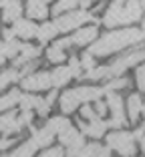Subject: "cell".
<instances>
[{
  "instance_id": "obj_11",
  "label": "cell",
  "mask_w": 145,
  "mask_h": 157,
  "mask_svg": "<svg viewBox=\"0 0 145 157\" xmlns=\"http://www.w3.org/2000/svg\"><path fill=\"white\" fill-rule=\"evenodd\" d=\"M77 97L81 103H89V101H99L105 95V89L101 87H77L75 89Z\"/></svg>"
},
{
  "instance_id": "obj_4",
  "label": "cell",
  "mask_w": 145,
  "mask_h": 157,
  "mask_svg": "<svg viewBox=\"0 0 145 157\" xmlns=\"http://www.w3.org/2000/svg\"><path fill=\"white\" fill-rule=\"evenodd\" d=\"M91 20H93V14L85 12V10H73V12L61 14V16L55 20V24H56V28H59V30L67 33V30H73V28H77V30H79L81 24L91 22Z\"/></svg>"
},
{
  "instance_id": "obj_5",
  "label": "cell",
  "mask_w": 145,
  "mask_h": 157,
  "mask_svg": "<svg viewBox=\"0 0 145 157\" xmlns=\"http://www.w3.org/2000/svg\"><path fill=\"white\" fill-rule=\"evenodd\" d=\"M145 59V51L143 48H137V51H133V52H129V55H123V56H119L113 65H109V77H121L123 73H125L129 67H133V65H137L139 60H143Z\"/></svg>"
},
{
  "instance_id": "obj_38",
  "label": "cell",
  "mask_w": 145,
  "mask_h": 157,
  "mask_svg": "<svg viewBox=\"0 0 145 157\" xmlns=\"http://www.w3.org/2000/svg\"><path fill=\"white\" fill-rule=\"evenodd\" d=\"M81 63L79 60L75 59V56H73V59H71V65H69V69H71V73H73V77H83V75H81Z\"/></svg>"
},
{
  "instance_id": "obj_31",
  "label": "cell",
  "mask_w": 145,
  "mask_h": 157,
  "mask_svg": "<svg viewBox=\"0 0 145 157\" xmlns=\"http://www.w3.org/2000/svg\"><path fill=\"white\" fill-rule=\"evenodd\" d=\"M36 99L34 95H22L20 97V109L22 111H32V107H36Z\"/></svg>"
},
{
  "instance_id": "obj_23",
  "label": "cell",
  "mask_w": 145,
  "mask_h": 157,
  "mask_svg": "<svg viewBox=\"0 0 145 157\" xmlns=\"http://www.w3.org/2000/svg\"><path fill=\"white\" fill-rule=\"evenodd\" d=\"M36 149L38 147L32 143V141H24V143H20L18 147L10 153V157H32L34 153H36Z\"/></svg>"
},
{
  "instance_id": "obj_36",
  "label": "cell",
  "mask_w": 145,
  "mask_h": 157,
  "mask_svg": "<svg viewBox=\"0 0 145 157\" xmlns=\"http://www.w3.org/2000/svg\"><path fill=\"white\" fill-rule=\"evenodd\" d=\"M81 115L85 117V119H89V121H97V119H101V117L97 115V111H95L93 107H83V109H81Z\"/></svg>"
},
{
  "instance_id": "obj_48",
  "label": "cell",
  "mask_w": 145,
  "mask_h": 157,
  "mask_svg": "<svg viewBox=\"0 0 145 157\" xmlns=\"http://www.w3.org/2000/svg\"><path fill=\"white\" fill-rule=\"evenodd\" d=\"M91 2H93V0H79V6H81V8H89Z\"/></svg>"
},
{
  "instance_id": "obj_27",
  "label": "cell",
  "mask_w": 145,
  "mask_h": 157,
  "mask_svg": "<svg viewBox=\"0 0 145 157\" xmlns=\"http://www.w3.org/2000/svg\"><path fill=\"white\" fill-rule=\"evenodd\" d=\"M77 6H79V0H59L55 4V8H52V14L56 16V14H63V12H67V10L73 12Z\"/></svg>"
},
{
  "instance_id": "obj_21",
  "label": "cell",
  "mask_w": 145,
  "mask_h": 157,
  "mask_svg": "<svg viewBox=\"0 0 145 157\" xmlns=\"http://www.w3.org/2000/svg\"><path fill=\"white\" fill-rule=\"evenodd\" d=\"M20 91H16V89H12V91H8V95H4V97H0V111H8V109H12L16 103H20Z\"/></svg>"
},
{
  "instance_id": "obj_37",
  "label": "cell",
  "mask_w": 145,
  "mask_h": 157,
  "mask_svg": "<svg viewBox=\"0 0 145 157\" xmlns=\"http://www.w3.org/2000/svg\"><path fill=\"white\" fill-rule=\"evenodd\" d=\"M81 65H83L87 71L95 69V59H93V55H91V52H85V55L81 56Z\"/></svg>"
},
{
  "instance_id": "obj_30",
  "label": "cell",
  "mask_w": 145,
  "mask_h": 157,
  "mask_svg": "<svg viewBox=\"0 0 145 157\" xmlns=\"http://www.w3.org/2000/svg\"><path fill=\"white\" fill-rule=\"evenodd\" d=\"M79 135H81V133L75 129V127H69L67 131H63V133L59 135V141H61L63 145H71V143H73V141H75L77 137H79Z\"/></svg>"
},
{
  "instance_id": "obj_10",
  "label": "cell",
  "mask_w": 145,
  "mask_h": 157,
  "mask_svg": "<svg viewBox=\"0 0 145 157\" xmlns=\"http://www.w3.org/2000/svg\"><path fill=\"white\" fill-rule=\"evenodd\" d=\"M52 137H55V133H52L48 127H42V129H32L30 141H32L38 149H48V145L52 143Z\"/></svg>"
},
{
  "instance_id": "obj_50",
  "label": "cell",
  "mask_w": 145,
  "mask_h": 157,
  "mask_svg": "<svg viewBox=\"0 0 145 157\" xmlns=\"http://www.w3.org/2000/svg\"><path fill=\"white\" fill-rule=\"evenodd\" d=\"M139 149L145 153V137H143V139H139Z\"/></svg>"
},
{
  "instance_id": "obj_56",
  "label": "cell",
  "mask_w": 145,
  "mask_h": 157,
  "mask_svg": "<svg viewBox=\"0 0 145 157\" xmlns=\"http://www.w3.org/2000/svg\"><path fill=\"white\" fill-rule=\"evenodd\" d=\"M0 157H10V155H0Z\"/></svg>"
},
{
  "instance_id": "obj_6",
  "label": "cell",
  "mask_w": 145,
  "mask_h": 157,
  "mask_svg": "<svg viewBox=\"0 0 145 157\" xmlns=\"http://www.w3.org/2000/svg\"><path fill=\"white\" fill-rule=\"evenodd\" d=\"M24 91H44V89H51L52 87V77L51 73L47 71H40V73H34V75H28L20 81Z\"/></svg>"
},
{
  "instance_id": "obj_46",
  "label": "cell",
  "mask_w": 145,
  "mask_h": 157,
  "mask_svg": "<svg viewBox=\"0 0 145 157\" xmlns=\"http://www.w3.org/2000/svg\"><path fill=\"white\" fill-rule=\"evenodd\" d=\"M97 157H111V149H105V147H101L99 149V153H97Z\"/></svg>"
},
{
  "instance_id": "obj_1",
  "label": "cell",
  "mask_w": 145,
  "mask_h": 157,
  "mask_svg": "<svg viewBox=\"0 0 145 157\" xmlns=\"http://www.w3.org/2000/svg\"><path fill=\"white\" fill-rule=\"evenodd\" d=\"M143 30L135 26H129V28H123V30H113V33L105 34L103 38H99L97 42L89 46V51L93 56H107L111 52H117V51H123L127 46L131 44H137V42L143 40Z\"/></svg>"
},
{
  "instance_id": "obj_28",
  "label": "cell",
  "mask_w": 145,
  "mask_h": 157,
  "mask_svg": "<svg viewBox=\"0 0 145 157\" xmlns=\"http://www.w3.org/2000/svg\"><path fill=\"white\" fill-rule=\"evenodd\" d=\"M89 81H99V78H111L109 77V67H95V69L87 71V75H83Z\"/></svg>"
},
{
  "instance_id": "obj_24",
  "label": "cell",
  "mask_w": 145,
  "mask_h": 157,
  "mask_svg": "<svg viewBox=\"0 0 145 157\" xmlns=\"http://www.w3.org/2000/svg\"><path fill=\"white\" fill-rule=\"evenodd\" d=\"M16 81H22V75L16 69H8L0 75V91H4L8 87V83H16Z\"/></svg>"
},
{
  "instance_id": "obj_33",
  "label": "cell",
  "mask_w": 145,
  "mask_h": 157,
  "mask_svg": "<svg viewBox=\"0 0 145 157\" xmlns=\"http://www.w3.org/2000/svg\"><path fill=\"white\" fill-rule=\"evenodd\" d=\"M135 83H137V89L145 93V65L137 67V71H135Z\"/></svg>"
},
{
  "instance_id": "obj_43",
  "label": "cell",
  "mask_w": 145,
  "mask_h": 157,
  "mask_svg": "<svg viewBox=\"0 0 145 157\" xmlns=\"http://www.w3.org/2000/svg\"><path fill=\"white\" fill-rule=\"evenodd\" d=\"M14 30H8V28H4L2 30V36H4V42H8V40H14Z\"/></svg>"
},
{
  "instance_id": "obj_2",
  "label": "cell",
  "mask_w": 145,
  "mask_h": 157,
  "mask_svg": "<svg viewBox=\"0 0 145 157\" xmlns=\"http://www.w3.org/2000/svg\"><path fill=\"white\" fill-rule=\"evenodd\" d=\"M143 6L141 0H113L103 16L105 26H125L141 20Z\"/></svg>"
},
{
  "instance_id": "obj_51",
  "label": "cell",
  "mask_w": 145,
  "mask_h": 157,
  "mask_svg": "<svg viewBox=\"0 0 145 157\" xmlns=\"http://www.w3.org/2000/svg\"><path fill=\"white\" fill-rule=\"evenodd\" d=\"M141 30H143V36H145V18H143V22H141Z\"/></svg>"
},
{
  "instance_id": "obj_19",
  "label": "cell",
  "mask_w": 145,
  "mask_h": 157,
  "mask_svg": "<svg viewBox=\"0 0 145 157\" xmlns=\"http://www.w3.org/2000/svg\"><path fill=\"white\" fill-rule=\"evenodd\" d=\"M40 55V48L38 46H32V44H22V48H20V59L14 60V65H26L28 60H36V56Z\"/></svg>"
},
{
  "instance_id": "obj_47",
  "label": "cell",
  "mask_w": 145,
  "mask_h": 157,
  "mask_svg": "<svg viewBox=\"0 0 145 157\" xmlns=\"http://www.w3.org/2000/svg\"><path fill=\"white\" fill-rule=\"evenodd\" d=\"M133 137L139 141V139H143L145 137V129H135V133H133Z\"/></svg>"
},
{
  "instance_id": "obj_3",
  "label": "cell",
  "mask_w": 145,
  "mask_h": 157,
  "mask_svg": "<svg viewBox=\"0 0 145 157\" xmlns=\"http://www.w3.org/2000/svg\"><path fill=\"white\" fill-rule=\"evenodd\" d=\"M107 145H109V149L117 151L121 157H133L135 155V137H133V133L113 131V133L107 135Z\"/></svg>"
},
{
  "instance_id": "obj_57",
  "label": "cell",
  "mask_w": 145,
  "mask_h": 157,
  "mask_svg": "<svg viewBox=\"0 0 145 157\" xmlns=\"http://www.w3.org/2000/svg\"><path fill=\"white\" fill-rule=\"evenodd\" d=\"M42 2H51V0H42Z\"/></svg>"
},
{
  "instance_id": "obj_22",
  "label": "cell",
  "mask_w": 145,
  "mask_h": 157,
  "mask_svg": "<svg viewBox=\"0 0 145 157\" xmlns=\"http://www.w3.org/2000/svg\"><path fill=\"white\" fill-rule=\"evenodd\" d=\"M47 127H48V129L52 131V133L61 135L63 131H67L69 127H73V125H71V121L67 119V117H52V119H48Z\"/></svg>"
},
{
  "instance_id": "obj_7",
  "label": "cell",
  "mask_w": 145,
  "mask_h": 157,
  "mask_svg": "<svg viewBox=\"0 0 145 157\" xmlns=\"http://www.w3.org/2000/svg\"><path fill=\"white\" fill-rule=\"evenodd\" d=\"M79 127H81V131H83L85 135H89V137H93V139H101L105 135V131H107L109 125H107V121L97 119V121H89V123L81 121Z\"/></svg>"
},
{
  "instance_id": "obj_15",
  "label": "cell",
  "mask_w": 145,
  "mask_h": 157,
  "mask_svg": "<svg viewBox=\"0 0 145 157\" xmlns=\"http://www.w3.org/2000/svg\"><path fill=\"white\" fill-rule=\"evenodd\" d=\"M20 127L22 125L18 123V119L14 117V113H4V115L0 117V131H4L6 135H10V133H18L20 131Z\"/></svg>"
},
{
  "instance_id": "obj_13",
  "label": "cell",
  "mask_w": 145,
  "mask_h": 157,
  "mask_svg": "<svg viewBox=\"0 0 145 157\" xmlns=\"http://www.w3.org/2000/svg\"><path fill=\"white\" fill-rule=\"evenodd\" d=\"M20 12H22V2L20 0H8L4 4V10H2V20L4 22H16L20 18Z\"/></svg>"
},
{
  "instance_id": "obj_41",
  "label": "cell",
  "mask_w": 145,
  "mask_h": 157,
  "mask_svg": "<svg viewBox=\"0 0 145 157\" xmlns=\"http://www.w3.org/2000/svg\"><path fill=\"white\" fill-rule=\"evenodd\" d=\"M107 125H109V127H113V129L121 131V127H123V125H127V121H121V119H115V117H113L111 121H107Z\"/></svg>"
},
{
  "instance_id": "obj_32",
  "label": "cell",
  "mask_w": 145,
  "mask_h": 157,
  "mask_svg": "<svg viewBox=\"0 0 145 157\" xmlns=\"http://www.w3.org/2000/svg\"><path fill=\"white\" fill-rule=\"evenodd\" d=\"M99 149H101V145H99V143H89V145H85V147L81 149L79 157H97Z\"/></svg>"
},
{
  "instance_id": "obj_9",
  "label": "cell",
  "mask_w": 145,
  "mask_h": 157,
  "mask_svg": "<svg viewBox=\"0 0 145 157\" xmlns=\"http://www.w3.org/2000/svg\"><path fill=\"white\" fill-rule=\"evenodd\" d=\"M12 30L16 33V36H20V38H24V40H28V38L36 36V33H38V26H36V24L32 22V20H24V18H18L16 22H14Z\"/></svg>"
},
{
  "instance_id": "obj_18",
  "label": "cell",
  "mask_w": 145,
  "mask_h": 157,
  "mask_svg": "<svg viewBox=\"0 0 145 157\" xmlns=\"http://www.w3.org/2000/svg\"><path fill=\"white\" fill-rule=\"evenodd\" d=\"M51 77H52V87H65L73 78V73H71L69 67H59L51 73Z\"/></svg>"
},
{
  "instance_id": "obj_59",
  "label": "cell",
  "mask_w": 145,
  "mask_h": 157,
  "mask_svg": "<svg viewBox=\"0 0 145 157\" xmlns=\"http://www.w3.org/2000/svg\"><path fill=\"white\" fill-rule=\"evenodd\" d=\"M143 129H145V123H143Z\"/></svg>"
},
{
  "instance_id": "obj_58",
  "label": "cell",
  "mask_w": 145,
  "mask_h": 157,
  "mask_svg": "<svg viewBox=\"0 0 145 157\" xmlns=\"http://www.w3.org/2000/svg\"><path fill=\"white\" fill-rule=\"evenodd\" d=\"M0 46H2V40H0Z\"/></svg>"
},
{
  "instance_id": "obj_40",
  "label": "cell",
  "mask_w": 145,
  "mask_h": 157,
  "mask_svg": "<svg viewBox=\"0 0 145 157\" xmlns=\"http://www.w3.org/2000/svg\"><path fill=\"white\" fill-rule=\"evenodd\" d=\"M18 123L20 125H30L32 123V113L30 111H22V115L18 117Z\"/></svg>"
},
{
  "instance_id": "obj_16",
  "label": "cell",
  "mask_w": 145,
  "mask_h": 157,
  "mask_svg": "<svg viewBox=\"0 0 145 157\" xmlns=\"http://www.w3.org/2000/svg\"><path fill=\"white\" fill-rule=\"evenodd\" d=\"M79 97H77V93H75V89L73 91H65L61 95V109H63V113H73L79 107Z\"/></svg>"
},
{
  "instance_id": "obj_49",
  "label": "cell",
  "mask_w": 145,
  "mask_h": 157,
  "mask_svg": "<svg viewBox=\"0 0 145 157\" xmlns=\"http://www.w3.org/2000/svg\"><path fill=\"white\" fill-rule=\"evenodd\" d=\"M55 99H56V91H51V95L47 97V101H48V103H52Z\"/></svg>"
},
{
  "instance_id": "obj_52",
  "label": "cell",
  "mask_w": 145,
  "mask_h": 157,
  "mask_svg": "<svg viewBox=\"0 0 145 157\" xmlns=\"http://www.w3.org/2000/svg\"><path fill=\"white\" fill-rule=\"evenodd\" d=\"M6 2H8V0H0V6H2V8H4V4Z\"/></svg>"
},
{
  "instance_id": "obj_26",
  "label": "cell",
  "mask_w": 145,
  "mask_h": 157,
  "mask_svg": "<svg viewBox=\"0 0 145 157\" xmlns=\"http://www.w3.org/2000/svg\"><path fill=\"white\" fill-rule=\"evenodd\" d=\"M127 87H129V78L115 77L113 81H109L103 89H105V95H107V93H115V91H119V89H127Z\"/></svg>"
},
{
  "instance_id": "obj_35",
  "label": "cell",
  "mask_w": 145,
  "mask_h": 157,
  "mask_svg": "<svg viewBox=\"0 0 145 157\" xmlns=\"http://www.w3.org/2000/svg\"><path fill=\"white\" fill-rule=\"evenodd\" d=\"M38 157H65V151H63L61 147H48V149H44Z\"/></svg>"
},
{
  "instance_id": "obj_45",
  "label": "cell",
  "mask_w": 145,
  "mask_h": 157,
  "mask_svg": "<svg viewBox=\"0 0 145 157\" xmlns=\"http://www.w3.org/2000/svg\"><path fill=\"white\" fill-rule=\"evenodd\" d=\"M12 145V139H0V151H4Z\"/></svg>"
},
{
  "instance_id": "obj_55",
  "label": "cell",
  "mask_w": 145,
  "mask_h": 157,
  "mask_svg": "<svg viewBox=\"0 0 145 157\" xmlns=\"http://www.w3.org/2000/svg\"><path fill=\"white\" fill-rule=\"evenodd\" d=\"M141 113H143V115H145V103H143V111H141Z\"/></svg>"
},
{
  "instance_id": "obj_14",
  "label": "cell",
  "mask_w": 145,
  "mask_h": 157,
  "mask_svg": "<svg viewBox=\"0 0 145 157\" xmlns=\"http://www.w3.org/2000/svg\"><path fill=\"white\" fill-rule=\"evenodd\" d=\"M26 14L34 20L47 18V14H48L47 2H42V0H28L26 2Z\"/></svg>"
},
{
  "instance_id": "obj_20",
  "label": "cell",
  "mask_w": 145,
  "mask_h": 157,
  "mask_svg": "<svg viewBox=\"0 0 145 157\" xmlns=\"http://www.w3.org/2000/svg\"><path fill=\"white\" fill-rule=\"evenodd\" d=\"M56 33H59V28H56L55 22H44V24H40V26H38L36 38L40 42H47V40H51V38H55Z\"/></svg>"
},
{
  "instance_id": "obj_8",
  "label": "cell",
  "mask_w": 145,
  "mask_h": 157,
  "mask_svg": "<svg viewBox=\"0 0 145 157\" xmlns=\"http://www.w3.org/2000/svg\"><path fill=\"white\" fill-rule=\"evenodd\" d=\"M97 34H99V28L97 26H83V28H79L75 34H73V44H77V46H85V44H93L95 42V38H97Z\"/></svg>"
},
{
  "instance_id": "obj_29",
  "label": "cell",
  "mask_w": 145,
  "mask_h": 157,
  "mask_svg": "<svg viewBox=\"0 0 145 157\" xmlns=\"http://www.w3.org/2000/svg\"><path fill=\"white\" fill-rule=\"evenodd\" d=\"M47 59L51 60V63H55V65H59V63H63L67 56H65V51H63V48H59V46H51V48L47 51Z\"/></svg>"
},
{
  "instance_id": "obj_17",
  "label": "cell",
  "mask_w": 145,
  "mask_h": 157,
  "mask_svg": "<svg viewBox=\"0 0 145 157\" xmlns=\"http://www.w3.org/2000/svg\"><path fill=\"white\" fill-rule=\"evenodd\" d=\"M127 111H129V119L135 123L137 117L141 115V111H143V101H141L139 95H129V99H127Z\"/></svg>"
},
{
  "instance_id": "obj_42",
  "label": "cell",
  "mask_w": 145,
  "mask_h": 157,
  "mask_svg": "<svg viewBox=\"0 0 145 157\" xmlns=\"http://www.w3.org/2000/svg\"><path fill=\"white\" fill-rule=\"evenodd\" d=\"M95 111H97V115H99V117H103V115H105V111H107V107H105V103L97 101V103H95Z\"/></svg>"
},
{
  "instance_id": "obj_12",
  "label": "cell",
  "mask_w": 145,
  "mask_h": 157,
  "mask_svg": "<svg viewBox=\"0 0 145 157\" xmlns=\"http://www.w3.org/2000/svg\"><path fill=\"white\" fill-rule=\"evenodd\" d=\"M125 103H123V99H121V95H117V93H107V107L111 109V113H113V117L115 119H121V121H127L125 119Z\"/></svg>"
},
{
  "instance_id": "obj_44",
  "label": "cell",
  "mask_w": 145,
  "mask_h": 157,
  "mask_svg": "<svg viewBox=\"0 0 145 157\" xmlns=\"http://www.w3.org/2000/svg\"><path fill=\"white\" fill-rule=\"evenodd\" d=\"M71 44H73V40H71V38H63V40H59L55 46H59V48H63V51H65L67 46H71Z\"/></svg>"
},
{
  "instance_id": "obj_39",
  "label": "cell",
  "mask_w": 145,
  "mask_h": 157,
  "mask_svg": "<svg viewBox=\"0 0 145 157\" xmlns=\"http://www.w3.org/2000/svg\"><path fill=\"white\" fill-rule=\"evenodd\" d=\"M36 67H38V60H28L26 65L22 67V71H20V75H22V78H24V75H26V77H28V75L32 73V71L36 69Z\"/></svg>"
},
{
  "instance_id": "obj_53",
  "label": "cell",
  "mask_w": 145,
  "mask_h": 157,
  "mask_svg": "<svg viewBox=\"0 0 145 157\" xmlns=\"http://www.w3.org/2000/svg\"><path fill=\"white\" fill-rule=\"evenodd\" d=\"M2 63H4V56L0 55V67H2Z\"/></svg>"
},
{
  "instance_id": "obj_54",
  "label": "cell",
  "mask_w": 145,
  "mask_h": 157,
  "mask_svg": "<svg viewBox=\"0 0 145 157\" xmlns=\"http://www.w3.org/2000/svg\"><path fill=\"white\" fill-rule=\"evenodd\" d=\"M141 6H143V10H145V0H141Z\"/></svg>"
},
{
  "instance_id": "obj_25",
  "label": "cell",
  "mask_w": 145,
  "mask_h": 157,
  "mask_svg": "<svg viewBox=\"0 0 145 157\" xmlns=\"http://www.w3.org/2000/svg\"><path fill=\"white\" fill-rule=\"evenodd\" d=\"M20 48H22V44L20 42H16V40H8V42H2V46H0V55L4 56H8V59H14V56L20 52Z\"/></svg>"
},
{
  "instance_id": "obj_34",
  "label": "cell",
  "mask_w": 145,
  "mask_h": 157,
  "mask_svg": "<svg viewBox=\"0 0 145 157\" xmlns=\"http://www.w3.org/2000/svg\"><path fill=\"white\" fill-rule=\"evenodd\" d=\"M48 109H51V103H48L47 99L38 97V99H36V113H38L40 117H47V115H48Z\"/></svg>"
}]
</instances>
